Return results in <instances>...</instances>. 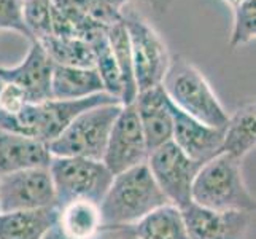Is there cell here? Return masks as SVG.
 Instances as JSON below:
<instances>
[{
    "label": "cell",
    "mask_w": 256,
    "mask_h": 239,
    "mask_svg": "<svg viewBox=\"0 0 256 239\" xmlns=\"http://www.w3.org/2000/svg\"><path fill=\"white\" fill-rule=\"evenodd\" d=\"M164 204H169V201L145 163L113 175L99 209L104 225H136Z\"/></svg>",
    "instance_id": "6da1fadb"
},
{
    "label": "cell",
    "mask_w": 256,
    "mask_h": 239,
    "mask_svg": "<svg viewBox=\"0 0 256 239\" xmlns=\"http://www.w3.org/2000/svg\"><path fill=\"white\" fill-rule=\"evenodd\" d=\"M167 99L176 109L212 128H223L229 113L200 70L182 55L170 56L161 83Z\"/></svg>",
    "instance_id": "7a4b0ae2"
},
{
    "label": "cell",
    "mask_w": 256,
    "mask_h": 239,
    "mask_svg": "<svg viewBox=\"0 0 256 239\" xmlns=\"http://www.w3.org/2000/svg\"><path fill=\"white\" fill-rule=\"evenodd\" d=\"M112 102L121 101L107 93H100L75 101L48 99L43 102L28 104L16 115L0 112V128L32 137L48 145L62 134L82 112L96 107V105Z\"/></svg>",
    "instance_id": "3957f363"
},
{
    "label": "cell",
    "mask_w": 256,
    "mask_h": 239,
    "mask_svg": "<svg viewBox=\"0 0 256 239\" xmlns=\"http://www.w3.org/2000/svg\"><path fill=\"white\" fill-rule=\"evenodd\" d=\"M191 199L214 210H254V196L244 180L240 161L226 153L200 166L192 183Z\"/></svg>",
    "instance_id": "277c9868"
},
{
    "label": "cell",
    "mask_w": 256,
    "mask_h": 239,
    "mask_svg": "<svg viewBox=\"0 0 256 239\" xmlns=\"http://www.w3.org/2000/svg\"><path fill=\"white\" fill-rule=\"evenodd\" d=\"M121 109V102H112L82 112L62 134L48 144L51 155L102 161L112 126Z\"/></svg>",
    "instance_id": "5b68a950"
},
{
    "label": "cell",
    "mask_w": 256,
    "mask_h": 239,
    "mask_svg": "<svg viewBox=\"0 0 256 239\" xmlns=\"http://www.w3.org/2000/svg\"><path fill=\"white\" fill-rule=\"evenodd\" d=\"M48 171L54 185L58 209L72 201L100 204L113 179L102 161L88 158L52 156Z\"/></svg>",
    "instance_id": "8992f818"
},
{
    "label": "cell",
    "mask_w": 256,
    "mask_h": 239,
    "mask_svg": "<svg viewBox=\"0 0 256 239\" xmlns=\"http://www.w3.org/2000/svg\"><path fill=\"white\" fill-rule=\"evenodd\" d=\"M128 31L137 93L161 86L170 55L161 35L136 12H121Z\"/></svg>",
    "instance_id": "52a82bcc"
},
{
    "label": "cell",
    "mask_w": 256,
    "mask_h": 239,
    "mask_svg": "<svg viewBox=\"0 0 256 239\" xmlns=\"http://www.w3.org/2000/svg\"><path fill=\"white\" fill-rule=\"evenodd\" d=\"M146 166L169 204L183 209L192 201V183L202 164L184 155L172 140L152 150Z\"/></svg>",
    "instance_id": "ba28073f"
},
{
    "label": "cell",
    "mask_w": 256,
    "mask_h": 239,
    "mask_svg": "<svg viewBox=\"0 0 256 239\" xmlns=\"http://www.w3.org/2000/svg\"><path fill=\"white\" fill-rule=\"evenodd\" d=\"M148 155L150 152L134 102L122 105L112 126L102 163L112 175H116L136 166L145 164Z\"/></svg>",
    "instance_id": "9c48e42d"
},
{
    "label": "cell",
    "mask_w": 256,
    "mask_h": 239,
    "mask_svg": "<svg viewBox=\"0 0 256 239\" xmlns=\"http://www.w3.org/2000/svg\"><path fill=\"white\" fill-rule=\"evenodd\" d=\"M56 206V193L48 167H30L0 177V212Z\"/></svg>",
    "instance_id": "30bf717a"
},
{
    "label": "cell",
    "mask_w": 256,
    "mask_h": 239,
    "mask_svg": "<svg viewBox=\"0 0 256 239\" xmlns=\"http://www.w3.org/2000/svg\"><path fill=\"white\" fill-rule=\"evenodd\" d=\"M180 210L191 239H242L253 214L244 210H214L192 201Z\"/></svg>",
    "instance_id": "8fae6325"
},
{
    "label": "cell",
    "mask_w": 256,
    "mask_h": 239,
    "mask_svg": "<svg viewBox=\"0 0 256 239\" xmlns=\"http://www.w3.org/2000/svg\"><path fill=\"white\" fill-rule=\"evenodd\" d=\"M54 64L37 40L30 42L26 58L14 67H0V80L21 88L30 104L52 99L51 78Z\"/></svg>",
    "instance_id": "7c38bea8"
},
{
    "label": "cell",
    "mask_w": 256,
    "mask_h": 239,
    "mask_svg": "<svg viewBox=\"0 0 256 239\" xmlns=\"http://www.w3.org/2000/svg\"><path fill=\"white\" fill-rule=\"evenodd\" d=\"M174 132L172 142L184 155H188L199 164L222 153L223 145V128H212L198 121L196 118L183 113L170 102Z\"/></svg>",
    "instance_id": "4fadbf2b"
},
{
    "label": "cell",
    "mask_w": 256,
    "mask_h": 239,
    "mask_svg": "<svg viewBox=\"0 0 256 239\" xmlns=\"http://www.w3.org/2000/svg\"><path fill=\"white\" fill-rule=\"evenodd\" d=\"M148 152L172 140L174 120L170 101L161 86L137 93L134 101Z\"/></svg>",
    "instance_id": "5bb4252c"
},
{
    "label": "cell",
    "mask_w": 256,
    "mask_h": 239,
    "mask_svg": "<svg viewBox=\"0 0 256 239\" xmlns=\"http://www.w3.org/2000/svg\"><path fill=\"white\" fill-rule=\"evenodd\" d=\"M51 159L46 144L0 128V177L30 167H48Z\"/></svg>",
    "instance_id": "9a60e30c"
},
{
    "label": "cell",
    "mask_w": 256,
    "mask_h": 239,
    "mask_svg": "<svg viewBox=\"0 0 256 239\" xmlns=\"http://www.w3.org/2000/svg\"><path fill=\"white\" fill-rule=\"evenodd\" d=\"M105 93L100 75L94 67L54 66L51 78V96L59 101L84 99Z\"/></svg>",
    "instance_id": "2e32d148"
},
{
    "label": "cell",
    "mask_w": 256,
    "mask_h": 239,
    "mask_svg": "<svg viewBox=\"0 0 256 239\" xmlns=\"http://www.w3.org/2000/svg\"><path fill=\"white\" fill-rule=\"evenodd\" d=\"M56 206L0 212V239H42L48 229L58 223Z\"/></svg>",
    "instance_id": "e0dca14e"
},
{
    "label": "cell",
    "mask_w": 256,
    "mask_h": 239,
    "mask_svg": "<svg viewBox=\"0 0 256 239\" xmlns=\"http://www.w3.org/2000/svg\"><path fill=\"white\" fill-rule=\"evenodd\" d=\"M254 101H245L232 113H229L226 125L223 126L222 153L242 161L252 150H254Z\"/></svg>",
    "instance_id": "ac0fdd59"
},
{
    "label": "cell",
    "mask_w": 256,
    "mask_h": 239,
    "mask_svg": "<svg viewBox=\"0 0 256 239\" xmlns=\"http://www.w3.org/2000/svg\"><path fill=\"white\" fill-rule=\"evenodd\" d=\"M58 225L70 239H92L104 225L99 204L91 201L68 202L59 207Z\"/></svg>",
    "instance_id": "d6986e66"
},
{
    "label": "cell",
    "mask_w": 256,
    "mask_h": 239,
    "mask_svg": "<svg viewBox=\"0 0 256 239\" xmlns=\"http://www.w3.org/2000/svg\"><path fill=\"white\" fill-rule=\"evenodd\" d=\"M134 228L138 239H191L182 210L174 204L154 209L138 220Z\"/></svg>",
    "instance_id": "ffe728a7"
},
{
    "label": "cell",
    "mask_w": 256,
    "mask_h": 239,
    "mask_svg": "<svg viewBox=\"0 0 256 239\" xmlns=\"http://www.w3.org/2000/svg\"><path fill=\"white\" fill-rule=\"evenodd\" d=\"M54 66L66 67H94V53L90 43L78 37H48L37 40Z\"/></svg>",
    "instance_id": "44dd1931"
},
{
    "label": "cell",
    "mask_w": 256,
    "mask_h": 239,
    "mask_svg": "<svg viewBox=\"0 0 256 239\" xmlns=\"http://www.w3.org/2000/svg\"><path fill=\"white\" fill-rule=\"evenodd\" d=\"M107 37L110 42L113 58L116 61V66L121 75V85H122L121 104L122 105L132 104L137 97V86L134 80V67H132L129 37L122 20L116 24L110 26L107 29Z\"/></svg>",
    "instance_id": "7402d4cb"
},
{
    "label": "cell",
    "mask_w": 256,
    "mask_h": 239,
    "mask_svg": "<svg viewBox=\"0 0 256 239\" xmlns=\"http://www.w3.org/2000/svg\"><path fill=\"white\" fill-rule=\"evenodd\" d=\"M86 42L90 43V47L94 53V69L100 75L105 93L113 97H118L121 101V93H122L121 75L110 48L107 29L92 34Z\"/></svg>",
    "instance_id": "603a6c76"
},
{
    "label": "cell",
    "mask_w": 256,
    "mask_h": 239,
    "mask_svg": "<svg viewBox=\"0 0 256 239\" xmlns=\"http://www.w3.org/2000/svg\"><path fill=\"white\" fill-rule=\"evenodd\" d=\"M256 0H240L234 7V23L229 45L231 48H239L248 45L256 35Z\"/></svg>",
    "instance_id": "cb8c5ba5"
},
{
    "label": "cell",
    "mask_w": 256,
    "mask_h": 239,
    "mask_svg": "<svg viewBox=\"0 0 256 239\" xmlns=\"http://www.w3.org/2000/svg\"><path fill=\"white\" fill-rule=\"evenodd\" d=\"M51 0H22V18L34 40L51 35Z\"/></svg>",
    "instance_id": "d4e9b609"
},
{
    "label": "cell",
    "mask_w": 256,
    "mask_h": 239,
    "mask_svg": "<svg viewBox=\"0 0 256 239\" xmlns=\"http://www.w3.org/2000/svg\"><path fill=\"white\" fill-rule=\"evenodd\" d=\"M0 31H13L34 40L22 18V0H0Z\"/></svg>",
    "instance_id": "484cf974"
},
{
    "label": "cell",
    "mask_w": 256,
    "mask_h": 239,
    "mask_svg": "<svg viewBox=\"0 0 256 239\" xmlns=\"http://www.w3.org/2000/svg\"><path fill=\"white\" fill-rule=\"evenodd\" d=\"M28 104L30 102L28 101V97H26L21 88H18L13 83H4L2 91H0V112L16 115Z\"/></svg>",
    "instance_id": "4316f807"
},
{
    "label": "cell",
    "mask_w": 256,
    "mask_h": 239,
    "mask_svg": "<svg viewBox=\"0 0 256 239\" xmlns=\"http://www.w3.org/2000/svg\"><path fill=\"white\" fill-rule=\"evenodd\" d=\"M92 239H138L134 225H102Z\"/></svg>",
    "instance_id": "83f0119b"
},
{
    "label": "cell",
    "mask_w": 256,
    "mask_h": 239,
    "mask_svg": "<svg viewBox=\"0 0 256 239\" xmlns=\"http://www.w3.org/2000/svg\"><path fill=\"white\" fill-rule=\"evenodd\" d=\"M142 2H145L148 7H152L154 12L161 15L167 13V10H169L172 5V0H142Z\"/></svg>",
    "instance_id": "f1b7e54d"
},
{
    "label": "cell",
    "mask_w": 256,
    "mask_h": 239,
    "mask_svg": "<svg viewBox=\"0 0 256 239\" xmlns=\"http://www.w3.org/2000/svg\"><path fill=\"white\" fill-rule=\"evenodd\" d=\"M42 239H70V237L62 231V229H60V226L58 223H54L45 233V236H43Z\"/></svg>",
    "instance_id": "f546056e"
},
{
    "label": "cell",
    "mask_w": 256,
    "mask_h": 239,
    "mask_svg": "<svg viewBox=\"0 0 256 239\" xmlns=\"http://www.w3.org/2000/svg\"><path fill=\"white\" fill-rule=\"evenodd\" d=\"M99 2L105 4V5H108L112 8H116V10H122V7L128 5L130 0H99Z\"/></svg>",
    "instance_id": "4dcf8cb0"
},
{
    "label": "cell",
    "mask_w": 256,
    "mask_h": 239,
    "mask_svg": "<svg viewBox=\"0 0 256 239\" xmlns=\"http://www.w3.org/2000/svg\"><path fill=\"white\" fill-rule=\"evenodd\" d=\"M224 2H226V4H228L229 7H232V8H234V7H236L237 4L240 2V0H224Z\"/></svg>",
    "instance_id": "1f68e13d"
},
{
    "label": "cell",
    "mask_w": 256,
    "mask_h": 239,
    "mask_svg": "<svg viewBox=\"0 0 256 239\" xmlns=\"http://www.w3.org/2000/svg\"><path fill=\"white\" fill-rule=\"evenodd\" d=\"M2 88H4V82L0 80V91H2Z\"/></svg>",
    "instance_id": "d6a6232c"
}]
</instances>
